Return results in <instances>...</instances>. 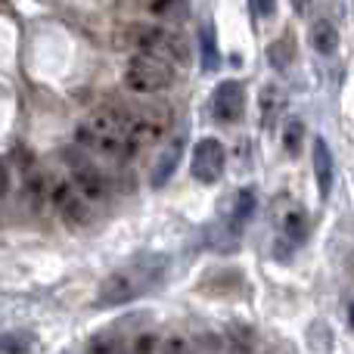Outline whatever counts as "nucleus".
<instances>
[{
	"label": "nucleus",
	"mask_w": 354,
	"mask_h": 354,
	"mask_svg": "<svg viewBox=\"0 0 354 354\" xmlns=\"http://www.w3.org/2000/svg\"><path fill=\"white\" fill-rule=\"evenodd\" d=\"M168 274V255L162 252H143V255L124 261L122 268H115L103 280L97 292V308H115L128 305V301L149 295L153 289H159L165 283Z\"/></svg>",
	"instance_id": "1"
},
{
	"label": "nucleus",
	"mask_w": 354,
	"mask_h": 354,
	"mask_svg": "<svg viewBox=\"0 0 354 354\" xmlns=\"http://www.w3.org/2000/svg\"><path fill=\"white\" fill-rule=\"evenodd\" d=\"M75 140L81 149L87 153H97L103 159H131L128 153V118L118 115L115 109H97L91 118L78 124L75 131Z\"/></svg>",
	"instance_id": "2"
},
{
	"label": "nucleus",
	"mask_w": 354,
	"mask_h": 354,
	"mask_svg": "<svg viewBox=\"0 0 354 354\" xmlns=\"http://www.w3.org/2000/svg\"><path fill=\"white\" fill-rule=\"evenodd\" d=\"M174 84V66L162 59H153V56H131L128 66H124V87L131 93H140V97H153V93H162Z\"/></svg>",
	"instance_id": "3"
},
{
	"label": "nucleus",
	"mask_w": 354,
	"mask_h": 354,
	"mask_svg": "<svg viewBox=\"0 0 354 354\" xmlns=\"http://www.w3.org/2000/svg\"><path fill=\"white\" fill-rule=\"evenodd\" d=\"M134 47H140L143 56L162 59L168 66H183L189 59V47L183 41V35H177L171 28H156V25H143L134 35Z\"/></svg>",
	"instance_id": "4"
},
{
	"label": "nucleus",
	"mask_w": 354,
	"mask_h": 354,
	"mask_svg": "<svg viewBox=\"0 0 354 354\" xmlns=\"http://www.w3.org/2000/svg\"><path fill=\"white\" fill-rule=\"evenodd\" d=\"M68 159V180H72L75 193L81 196V199L87 202V205H103L106 199H109V180H106V174L100 171V168H93L87 159H81L78 149H72V153H66Z\"/></svg>",
	"instance_id": "5"
},
{
	"label": "nucleus",
	"mask_w": 354,
	"mask_h": 354,
	"mask_svg": "<svg viewBox=\"0 0 354 354\" xmlns=\"http://www.w3.org/2000/svg\"><path fill=\"white\" fill-rule=\"evenodd\" d=\"M227 165V153L221 147V140L214 137H202L193 147V159H189V171L199 183H218Z\"/></svg>",
	"instance_id": "6"
},
{
	"label": "nucleus",
	"mask_w": 354,
	"mask_h": 354,
	"mask_svg": "<svg viewBox=\"0 0 354 354\" xmlns=\"http://www.w3.org/2000/svg\"><path fill=\"white\" fill-rule=\"evenodd\" d=\"M245 109V91L239 81H221L212 93V115L224 124H233L243 118Z\"/></svg>",
	"instance_id": "7"
},
{
	"label": "nucleus",
	"mask_w": 354,
	"mask_h": 354,
	"mask_svg": "<svg viewBox=\"0 0 354 354\" xmlns=\"http://www.w3.org/2000/svg\"><path fill=\"white\" fill-rule=\"evenodd\" d=\"M162 134H165V118L156 115V112L128 115V153L131 156L143 147H153L156 140H162Z\"/></svg>",
	"instance_id": "8"
},
{
	"label": "nucleus",
	"mask_w": 354,
	"mask_h": 354,
	"mask_svg": "<svg viewBox=\"0 0 354 354\" xmlns=\"http://www.w3.org/2000/svg\"><path fill=\"white\" fill-rule=\"evenodd\" d=\"M183 149H187V131H177L171 140L165 143V149H162V156L156 159L153 165V174H149V183H153L156 189H162L168 180H171V174L177 171V165H180L183 159Z\"/></svg>",
	"instance_id": "9"
},
{
	"label": "nucleus",
	"mask_w": 354,
	"mask_h": 354,
	"mask_svg": "<svg viewBox=\"0 0 354 354\" xmlns=\"http://www.w3.org/2000/svg\"><path fill=\"white\" fill-rule=\"evenodd\" d=\"M314 177H317L320 196L333 193V180H336V162H333V149L326 140H314Z\"/></svg>",
	"instance_id": "10"
},
{
	"label": "nucleus",
	"mask_w": 354,
	"mask_h": 354,
	"mask_svg": "<svg viewBox=\"0 0 354 354\" xmlns=\"http://www.w3.org/2000/svg\"><path fill=\"white\" fill-rule=\"evenodd\" d=\"M311 47L317 50L320 56H333L339 47V31L336 25L330 22V19H317V22L311 25Z\"/></svg>",
	"instance_id": "11"
},
{
	"label": "nucleus",
	"mask_w": 354,
	"mask_h": 354,
	"mask_svg": "<svg viewBox=\"0 0 354 354\" xmlns=\"http://www.w3.org/2000/svg\"><path fill=\"white\" fill-rule=\"evenodd\" d=\"M199 59H202V72L218 68V41H214V25L208 19L199 25Z\"/></svg>",
	"instance_id": "12"
},
{
	"label": "nucleus",
	"mask_w": 354,
	"mask_h": 354,
	"mask_svg": "<svg viewBox=\"0 0 354 354\" xmlns=\"http://www.w3.org/2000/svg\"><path fill=\"white\" fill-rule=\"evenodd\" d=\"M255 205H258V196H255V189H239L236 193V205H233V214H230V221H233V227H243V224H249V218L255 214Z\"/></svg>",
	"instance_id": "13"
},
{
	"label": "nucleus",
	"mask_w": 354,
	"mask_h": 354,
	"mask_svg": "<svg viewBox=\"0 0 354 354\" xmlns=\"http://www.w3.org/2000/svg\"><path fill=\"white\" fill-rule=\"evenodd\" d=\"M283 233H286L289 243H301L308 236V214L301 208H292V212L283 218Z\"/></svg>",
	"instance_id": "14"
},
{
	"label": "nucleus",
	"mask_w": 354,
	"mask_h": 354,
	"mask_svg": "<svg viewBox=\"0 0 354 354\" xmlns=\"http://www.w3.org/2000/svg\"><path fill=\"white\" fill-rule=\"evenodd\" d=\"M301 140H305V122H301V118H289L286 128H283V147H286V153L289 156L299 153Z\"/></svg>",
	"instance_id": "15"
},
{
	"label": "nucleus",
	"mask_w": 354,
	"mask_h": 354,
	"mask_svg": "<svg viewBox=\"0 0 354 354\" xmlns=\"http://www.w3.org/2000/svg\"><path fill=\"white\" fill-rule=\"evenodd\" d=\"M35 345L31 333H6L3 336V354H28Z\"/></svg>",
	"instance_id": "16"
},
{
	"label": "nucleus",
	"mask_w": 354,
	"mask_h": 354,
	"mask_svg": "<svg viewBox=\"0 0 354 354\" xmlns=\"http://www.w3.org/2000/svg\"><path fill=\"white\" fill-rule=\"evenodd\" d=\"M118 348H122V342L112 336H97L91 345H87V354H118Z\"/></svg>",
	"instance_id": "17"
},
{
	"label": "nucleus",
	"mask_w": 354,
	"mask_h": 354,
	"mask_svg": "<svg viewBox=\"0 0 354 354\" xmlns=\"http://www.w3.org/2000/svg\"><path fill=\"white\" fill-rule=\"evenodd\" d=\"M131 354H156V336H137Z\"/></svg>",
	"instance_id": "18"
},
{
	"label": "nucleus",
	"mask_w": 354,
	"mask_h": 354,
	"mask_svg": "<svg viewBox=\"0 0 354 354\" xmlns=\"http://www.w3.org/2000/svg\"><path fill=\"white\" fill-rule=\"evenodd\" d=\"M165 354H187V342H183V339H168Z\"/></svg>",
	"instance_id": "19"
},
{
	"label": "nucleus",
	"mask_w": 354,
	"mask_h": 354,
	"mask_svg": "<svg viewBox=\"0 0 354 354\" xmlns=\"http://www.w3.org/2000/svg\"><path fill=\"white\" fill-rule=\"evenodd\" d=\"M274 10H277L274 3H252V12H255V16H274Z\"/></svg>",
	"instance_id": "20"
},
{
	"label": "nucleus",
	"mask_w": 354,
	"mask_h": 354,
	"mask_svg": "<svg viewBox=\"0 0 354 354\" xmlns=\"http://www.w3.org/2000/svg\"><path fill=\"white\" fill-rule=\"evenodd\" d=\"M348 320H351V326H354V301L348 305Z\"/></svg>",
	"instance_id": "21"
}]
</instances>
